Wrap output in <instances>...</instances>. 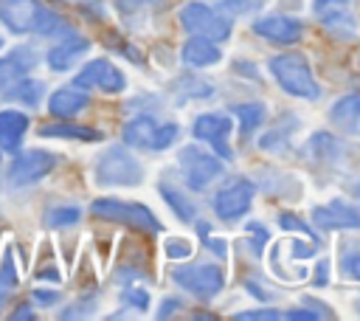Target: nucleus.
<instances>
[{"instance_id": "f257e3e1", "label": "nucleus", "mask_w": 360, "mask_h": 321, "mask_svg": "<svg viewBox=\"0 0 360 321\" xmlns=\"http://www.w3.org/2000/svg\"><path fill=\"white\" fill-rule=\"evenodd\" d=\"M0 23L14 34H70L68 23L39 0H0Z\"/></svg>"}, {"instance_id": "f03ea898", "label": "nucleus", "mask_w": 360, "mask_h": 321, "mask_svg": "<svg viewBox=\"0 0 360 321\" xmlns=\"http://www.w3.org/2000/svg\"><path fill=\"white\" fill-rule=\"evenodd\" d=\"M270 73L278 82V87L295 99H309L315 101L321 96V87L301 54H278L270 59Z\"/></svg>"}, {"instance_id": "7ed1b4c3", "label": "nucleus", "mask_w": 360, "mask_h": 321, "mask_svg": "<svg viewBox=\"0 0 360 321\" xmlns=\"http://www.w3.org/2000/svg\"><path fill=\"white\" fill-rule=\"evenodd\" d=\"M143 180L141 163L124 149L110 146L96 160V183L98 186H138Z\"/></svg>"}, {"instance_id": "20e7f679", "label": "nucleus", "mask_w": 360, "mask_h": 321, "mask_svg": "<svg viewBox=\"0 0 360 321\" xmlns=\"http://www.w3.org/2000/svg\"><path fill=\"white\" fill-rule=\"evenodd\" d=\"M90 211L101 220H110V222H124L135 231H143V234H158L160 231V222L158 217L141 206V203H124V200H112V197H104V200H96L90 206Z\"/></svg>"}, {"instance_id": "39448f33", "label": "nucleus", "mask_w": 360, "mask_h": 321, "mask_svg": "<svg viewBox=\"0 0 360 321\" xmlns=\"http://www.w3.org/2000/svg\"><path fill=\"white\" fill-rule=\"evenodd\" d=\"M180 23H183V28L188 34L205 37L211 42H222V39L231 37V20L225 14H219V11H214L211 6L197 3V0L194 3H186L180 8Z\"/></svg>"}, {"instance_id": "423d86ee", "label": "nucleus", "mask_w": 360, "mask_h": 321, "mask_svg": "<svg viewBox=\"0 0 360 321\" xmlns=\"http://www.w3.org/2000/svg\"><path fill=\"white\" fill-rule=\"evenodd\" d=\"M172 279L197 298H214L225 287V273L219 265H180L172 270Z\"/></svg>"}, {"instance_id": "0eeeda50", "label": "nucleus", "mask_w": 360, "mask_h": 321, "mask_svg": "<svg viewBox=\"0 0 360 321\" xmlns=\"http://www.w3.org/2000/svg\"><path fill=\"white\" fill-rule=\"evenodd\" d=\"M177 163L183 166L186 186L194 189V191H202L214 177L222 175V160L219 158H211L208 152H202L200 146H191V144L180 149Z\"/></svg>"}, {"instance_id": "6e6552de", "label": "nucleus", "mask_w": 360, "mask_h": 321, "mask_svg": "<svg viewBox=\"0 0 360 321\" xmlns=\"http://www.w3.org/2000/svg\"><path fill=\"white\" fill-rule=\"evenodd\" d=\"M253 194L256 186L248 177H233L228 180L217 194H214V211L222 220H236L242 214H248V208L253 206Z\"/></svg>"}, {"instance_id": "1a4fd4ad", "label": "nucleus", "mask_w": 360, "mask_h": 321, "mask_svg": "<svg viewBox=\"0 0 360 321\" xmlns=\"http://www.w3.org/2000/svg\"><path fill=\"white\" fill-rule=\"evenodd\" d=\"M56 166V155L45 152V149H28V152H20L11 166H8V183L11 186H28V183H37L42 180L45 175H51Z\"/></svg>"}, {"instance_id": "9d476101", "label": "nucleus", "mask_w": 360, "mask_h": 321, "mask_svg": "<svg viewBox=\"0 0 360 321\" xmlns=\"http://www.w3.org/2000/svg\"><path fill=\"white\" fill-rule=\"evenodd\" d=\"M73 82H76V87H96V90H104V93H121L127 87L124 73L110 59H93V62H87Z\"/></svg>"}, {"instance_id": "9b49d317", "label": "nucleus", "mask_w": 360, "mask_h": 321, "mask_svg": "<svg viewBox=\"0 0 360 321\" xmlns=\"http://www.w3.org/2000/svg\"><path fill=\"white\" fill-rule=\"evenodd\" d=\"M191 132H194L197 141L211 144V146L217 149L219 158H225V160L233 158V152H231V146H228V135H231V118H228V115H222V113H205V115H197Z\"/></svg>"}, {"instance_id": "f8f14e48", "label": "nucleus", "mask_w": 360, "mask_h": 321, "mask_svg": "<svg viewBox=\"0 0 360 321\" xmlns=\"http://www.w3.org/2000/svg\"><path fill=\"white\" fill-rule=\"evenodd\" d=\"M253 31L273 45H292L304 37V23L287 14H267L253 23Z\"/></svg>"}, {"instance_id": "ddd939ff", "label": "nucleus", "mask_w": 360, "mask_h": 321, "mask_svg": "<svg viewBox=\"0 0 360 321\" xmlns=\"http://www.w3.org/2000/svg\"><path fill=\"white\" fill-rule=\"evenodd\" d=\"M312 220L315 225H321L323 231H352L360 228V211L343 200H329L323 206L312 208Z\"/></svg>"}, {"instance_id": "4468645a", "label": "nucleus", "mask_w": 360, "mask_h": 321, "mask_svg": "<svg viewBox=\"0 0 360 321\" xmlns=\"http://www.w3.org/2000/svg\"><path fill=\"white\" fill-rule=\"evenodd\" d=\"M329 121L340 132H360V93H346L329 107Z\"/></svg>"}, {"instance_id": "2eb2a0df", "label": "nucleus", "mask_w": 360, "mask_h": 321, "mask_svg": "<svg viewBox=\"0 0 360 321\" xmlns=\"http://www.w3.org/2000/svg\"><path fill=\"white\" fill-rule=\"evenodd\" d=\"M87 51H90V39L70 34L68 39H62L59 45H53V48L48 51V65H51V70H68V68H73Z\"/></svg>"}, {"instance_id": "dca6fc26", "label": "nucleus", "mask_w": 360, "mask_h": 321, "mask_svg": "<svg viewBox=\"0 0 360 321\" xmlns=\"http://www.w3.org/2000/svg\"><path fill=\"white\" fill-rule=\"evenodd\" d=\"M37 62V54L31 48H14L6 59H0V93L11 87L17 79H22Z\"/></svg>"}, {"instance_id": "f3484780", "label": "nucleus", "mask_w": 360, "mask_h": 321, "mask_svg": "<svg viewBox=\"0 0 360 321\" xmlns=\"http://www.w3.org/2000/svg\"><path fill=\"white\" fill-rule=\"evenodd\" d=\"M158 121L155 118H149V115H135V118H129L127 124H124V144L127 146H135V149H149L152 152V146H155V138H158Z\"/></svg>"}, {"instance_id": "a211bd4d", "label": "nucleus", "mask_w": 360, "mask_h": 321, "mask_svg": "<svg viewBox=\"0 0 360 321\" xmlns=\"http://www.w3.org/2000/svg\"><path fill=\"white\" fill-rule=\"evenodd\" d=\"M25 130H28V115L25 113L3 110L0 113V152H17Z\"/></svg>"}, {"instance_id": "6ab92c4d", "label": "nucleus", "mask_w": 360, "mask_h": 321, "mask_svg": "<svg viewBox=\"0 0 360 321\" xmlns=\"http://www.w3.org/2000/svg\"><path fill=\"white\" fill-rule=\"evenodd\" d=\"M90 104V96L84 93V87H62V90H56L53 96H51V101H48V110L53 113V115H59V118H70V115H76V113H82L84 107Z\"/></svg>"}, {"instance_id": "aec40b11", "label": "nucleus", "mask_w": 360, "mask_h": 321, "mask_svg": "<svg viewBox=\"0 0 360 321\" xmlns=\"http://www.w3.org/2000/svg\"><path fill=\"white\" fill-rule=\"evenodd\" d=\"M219 59H222V54H219L217 42H211L205 37H191L183 45V62L188 68H214Z\"/></svg>"}, {"instance_id": "412c9836", "label": "nucleus", "mask_w": 360, "mask_h": 321, "mask_svg": "<svg viewBox=\"0 0 360 321\" xmlns=\"http://www.w3.org/2000/svg\"><path fill=\"white\" fill-rule=\"evenodd\" d=\"M307 149H309V155H312L318 163H335V160H340V155H343L340 141H338L335 135H329V132H315V135L309 138Z\"/></svg>"}, {"instance_id": "4be33fe9", "label": "nucleus", "mask_w": 360, "mask_h": 321, "mask_svg": "<svg viewBox=\"0 0 360 321\" xmlns=\"http://www.w3.org/2000/svg\"><path fill=\"white\" fill-rule=\"evenodd\" d=\"M39 135H45V138H70V141H101L98 130L82 127V124H45V127H39Z\"/></svg>"}, {"instance_id": "5701e85b", "label": "nucleus", "mask_w": 360, "mask_h": 321, "mask_svg": "<svg viewBox=\"0 0 360 321\" xmlns=\"http://www.w3.org/2000/svg\"><path fill=\"white\" fill-rule=\"evenodd\" d=\"M231 113L239 118V130H242V135L256 132V130L264 124V118H267V110H264V104H259V101L233 104V110H231Z\"/></svg>"}, {"instance_id": "b1692460", "label": "nucleus", "mask_w": 360, "mask_h": 321, "mask_svg": "<svg viewBox=\"0 0 360 321\" xmlns=\"http://www.w3.org/2000/svg\"><path fill=\"white\" fill-rule=\"evenodd\" d=\"M3 93H6L8 101H22V104L34 107V104H39V99H42V82L22 76V79H17L11 87H6Z\"/></svg>"}, {"instance_id": "393cba45", "label": "nucleus", "mask_w": 360, "mask_h": 321, "mask_svg": "<svg viewBox=\"0 0 360 321\" xmlns=\"http://www.w3.org/2000/svg\"><path fill=\"white\" fill-rule=\"evenodd\" d=\"M160 194H163V200L172 206V211H174L180 220L191 222V220L197 217V208H194V203H191L186 194H180L174 186H169V183H160Z\"/></svg>"}, {"instance_id": "a878e982", "label": "nucleus", "mask_w": 360, "mask_h": 321, "mask_svg": "<svg viewBox=\"0 0 360 321\" xmlns=\"http://www.w3.org/2000/svg\"><path fill=\"white\" fill-rule=\"evenodd\" d=\"M79 220H82V208H76V206H56L48 211L51 228H68V225H76Z\"/></svg>"}, {"instance_id": "bb28decb", "label": "nucleus", "mask_w": 360, "mask_h": 321, "mask_svg": "<svg viewBox=\"0 0 360 321\" xmlns=\"http://www.w3.org/2000/svg\"><path fill=\"white\" fill-rule=\"evenodd\" d=\"M349 8V0H312V11L318 20H326L338 11H346Z\"/></svg>"}, {"instance_id": "cd10ccee", "label": "nucleus", "mask_w": 360, "mask_h": 321, "mask_svg": "<svg viewBox=\"0 0 360 321\" xmlns=\"http://www.w3.org/2000/svg\"><path fill=\"white\" fill-rule=\"evenodd\" d=\"M219 6H222V11H228L231 17H236V14H253V11H259L262 8V0H222Z\"/></svg>"}, {"instance_id": "c85d7f7f", "label": "nucleus", "mask_w": 360, "mask_h": 321, "mask_svg": "<svg viewBox=\"0 0 360 321\" xmlns=\"http://www.w3.org/2000/svg\"><path fill=\"white\" fill-rule=\"evenodd\" d=\"M340 270H343V276L360 282V248L357 251H346L340 256Z\"/></svg>"}, {"instance_id": "c756f323", "label": "nucleus", "mask_w": 360, "mask_h": 321, "mask_svg": "<svg viewBox=\"0 0 360 321\" xmlns=\"http://www.w3.org/2000/svg\"><path fill=\"white\" fill-rule=\"evenodd\" d=\"M174 138H177V124H160V127H158V138H155L152 152H160V149L172 146Z\"/></svg>"}, {"instance_id": "7c9ffc66", "label": "nucleus", "mask_w": 360, "mask_h": 321, "mask_svg": "<svg viewBox=\"0 0 360 321\" xmlns=\"http://www.w3.org/2000/svg\"><path fill=\"white\" fill-rule=\"evenodd\" d=\"M191 242H186V239H177V237H172V239H166V256L169 259H188L191 256Z\"/></svg>"}, {"instance_id": "2f4dec72", "label": "nucleus", "mask_w": 360, "mask_h": 321, "mask_svg": "<svg viewBox=\"0 0 360 321\" xmlns=\"http://www.w3.org/2000/svg\"><path fill=\"white\" fill-rule=\"evenodd\" d=\"M121 298H124V304H129L135 310H146L149 307V293L143 287H127Z\"/></svg>"}, {"instance_id": "473e14b6", "label": "nucleus", "mask_w": 360, "mask_h": 321, "mask_svg": "<svg viewBox=\"0 0 360 321\" xmlns=\"http://www.w3.org/2000/svg\"><path fill=\"white\" fill-rule=\"evenodd\" d=\"M17 287V273H14V259L11 253H6L3 265H0V290H14Z\"/></svg>"}, {"instance_id": "72a5a7b5", "label": "nucleus", "mask_w": 360, "mask_h": 321, "mask_svg": "<svg viewBox=\"0 0 360 321\" xmlns=\"http://www.w3.org/2000/svg\"><path fill=\"white\" fill-rule=\"evenodd\" d=\"M248 234H250L253 251H256V253H262V251H264V242H267V231H264L259 222H250V225H248Z\"/></svg>"}, {"instance_id": "f704fd0d", "label": "nucleus", "mask_w": 360, "mask_h": 321, "mask_svg": "<svg viewBox=\"0 0 360 321\" xmlns=\"http://www.w3.org/2000/svg\"><path fill=\"white\" fill-rule=\"evenodd\" d=\"M278 225L284 228V231H298V234H307V237H312V231L301 222V220H295L292 214H281V220H278Z\"/></svg>"}, {"instance_id": "c9c22d12", "label": "nucleus", "mask_w": 360, "mask_h": 321, "mask_svg": "<svg viewBox=\"0 0 360 321\" xmlns=\"http://www.w3.org/2000/svg\"><path fill=\"white\" fill-rule=\"evenodd\" d=\"M236 318H239V321H253V318H281V313L264 307V310H245V313H236Z\"/></svg>"}, {"instance_id": "e433bc0d", "label": "nucleus", "mask_w": 360, "mask_h": 321, "mask_svg": "<svg viewBox=\"0 0 360 321\" xmlns=\"http://www.w3.org/2000/svg\"><path fill=\"white\" fill-rule=\"evenodd\" d=\"M152 3H158V0H115V8H118L121 14H135L138 8L152 6Z\"/></svg>"}, {"instance_id": "4c0bfd02", "label": "nucleus", "mask_w": 360, "mask_h": 321, "mask_svg": "<svg viewBox=\"0 0 360 321\" xmlns=\"http://www.w3.org/2000/svg\"><path fill=\"white\" fill-rule=\"evenodd\" d=\"M180 307H183V301H180V298H163V304H160V310H158V318H166V315L177 313Z\"/></svg>"}, {"instance_id": "58836bf2", "label": "nucleus", "mask_w": 360, "mask_h": 321, "mask_svg": "<svg viewBox=\"0 0 360 321\" xmlns=\"http://www.w3.org/2000/svg\"><path fill=\"white\" fill-rule=\"evenodd\" d=\"M205 245H208V248H211L217 256H222V259H225V253H228V245H225L219 237H208V239H205Z\"/></svg>"}, {"instance_id": "ea45409f", "label": "nucleus", "mask_w": 360, "mask_h": 321, "mask_svg": "<svg viewBox=\"0 0 360 321\" xmlns=\"http://www.w3.org/2000/svg\"><path fill=\"white\" fill-rule=\"evenodd\" d=\"M326 273H329V262L321 259L318 262V273H315V287H323L326 284Z\"/></svg>"}, {"instance_id": "a19ab883", "label": "nucleus", "mask_w": 360, "mask_h": 321, "mask_svg": "<svg viewBox=\"0 0 360 321\" xmlns=\"http://www.w3.org/2000/svg\"><path fill=\"white\" fill-rule=\"evenodd\" d=\"M284 315H287V318H312V321H315V318H323L318 310H290V313H284Z\"/></svg>"}, {"instance_id": "79ce46f5", "label": "nucleus", "mask_w": 360, "mask_h": 321, "mask_svg": "<svg viewBox=\"0 0 360 321\" xmlns=\"http://www.w3.org/2000/svg\"><path fill=\"white\" fill-rule=\"evenodd\" d=\"M34 298H37V301H42V304H53L59 296H56V293H48V290H37V293H34Z\"/></svg>"}, {"instance_id": "37998d69", "label": "nucleus", "mask_w": 360, "mask_h": 321, "mask_svg": "<svg viewBox=\"0 0 360 321\" xmlns=\"http://www.w3.org/2000/svg\"><path fill=\"white\" fill-rule=\"evenodd\" d=\"M11 318H34V310H28V304H20V310H14Z\"/></svg>"}, {"instance_id": "c03bdc74", "label": "nucleus", "mask_w": 360, "mask_h": 321, "mask_svg": "<svg viewBox=\"0 0 360 321\" xmlns=\"http://www.w3.org/2000/svg\"><path fill=\"white\" fill-rule=\"evenodd\" d=\"M352 194H354V197H360V180H357V183L352 186Z\"/></svg>"}, {"instance_id": "a18cd8bd", "label": "nucleus", "mask_w": 360, "mask_h": 321, "mask_svg": "<svg viewBox=\"0 0 360 321\" xmlns=\"http://www.w3.org/2000/svg\"><path fill=\"white\" fill-rule=\"evenodd\" d=\"M65 3H84V0H65Z\"/></svg>"}, {"instance_id": "49530a36", "label": "nucleus", "mask_w": 360, "mask_h": 321, "mask_svg": "<svg viewBox=\"0 0 360 321\" xmlns=\"http://www.w3.org/2000/svg\"><path fill=\"white\" fill-rule=\"evenodd\" d=\"M0 48H3V39H0Z\"/></svg>"}, {"instance_id": "de8ad7c7", "label": "nucleus", "mask_w": 360, "mask_h": 321, "mask_svg": "<svg viewBox=\"0 0 360 321\" xmlns=\"http://www.w3.org/2000/svg\"><path fill=\"white\" fill-rule=\"evenodd\" d=\"M357 307H360V304H357Z\"/></svg>"}]
</instances>
